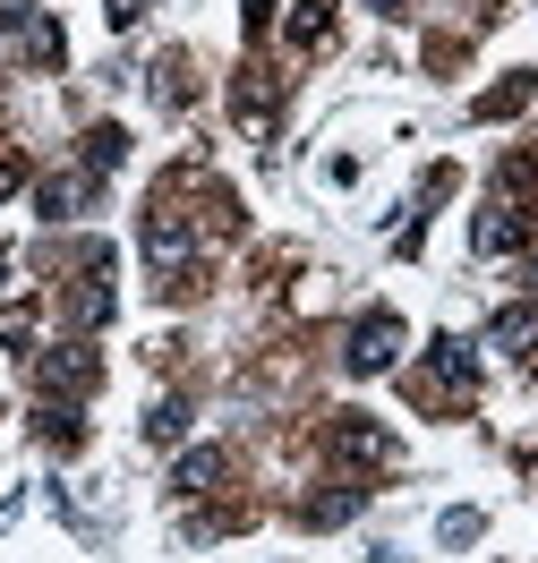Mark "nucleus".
<instances>
[{"label":"nucleus","mask_w":538,"mask_h":563,"mask_svg":"<svg viewBox=\"0 0 538 563\" xmlns=\"http://www.w3.org/2000/svg\"><path fill=\"white\" fill-rule=\"evenodd\" d=\"M215 470H222V453H188V461H179V487H188V495L215 487Z\"/></svg>","instance_id":"7ed1b4c3"},{"label":"nucleus","mask_w":538,"mask_h":563,"mask_svg":"<svg viewBox=\"0 0 538 563\" xmlns=\"http://www.w3.org/2000/svg\"><path fill=\"white\" fill-rule=\"evenodd\" d=\"M394 342H402V324H394V317H367V324L351 333V367H359V376L394 367Z\"/></svg>","instance_id":"f257e3e1"},{"label":"nucleus","mask_w":538,"mask_h":563,"mask_svg":"<svg viewBox=\"0 0 538 563\" xmlns=\"http://www.w3.org/2000/svg\"><path fill=\"white\" fill-rule=\"evenodd\" d=\"M43 385H52V393H86V385H95V351H77V342H69V351H52V358H43Z\"/></svg>","instance_id":"f03ea898"},{"label":"nucleus","mask_w":538,"mask_h":563,"mask_svg":"<svg viewBox=\"0 0 538 563\" xmlns=\"http://www.w3.org/2000/svg\"><path fill=\"white\" fill-rule=\"evenodd\" d=\"M145 0H111V26H129V18H138Z\"/></svg>","instance_id":"20e7f679"}]
</instances>
